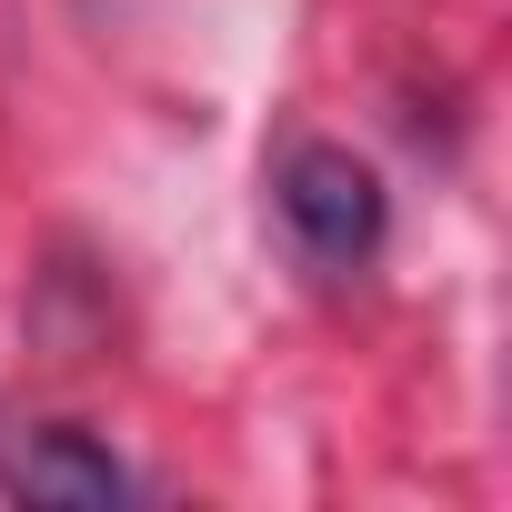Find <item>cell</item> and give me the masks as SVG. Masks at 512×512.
I'll use <instances>...</instances> for the list:
<instances>
[{
    "label": "cell",
    "instance_id": "1",
    "mask_svg": "<svg viewBox=\"0 0 512 512\" xmlns=\"http://www.w3.org/2000/svg\"><path fill=\"white\" fill-rule=\"evenodd\" d=\"M272 201H282V231L312 251L322 272H352V262L382 251V181L342 141H292L282 171H272Z\"/></svg>",
    "mask_w": 512,
    "mask_h": 512
},
{
    "label": "cell",
    "instance_id": "2",
    "mask_svg": "<svg viewBox=\"0 0 512 512\" xmlns=\"http://www.w3.org/2000/svg\"><path fill=\"white\" fill-rule=\"evenodd\" d=\"M0 492L61 502V512H111V502H131V472L81 422H0Z\"/></svg>",
    "mask_w": 512,
    "mask_h": 512
}]
</instances>
